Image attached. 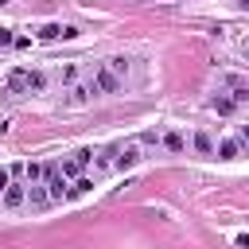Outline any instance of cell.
I'll use <instances>...</instances> for the list:
<instances>
[{
	"mask_svg": "<svg viewBox=\"0 0 249 249\" xmlns=\"http://www.w3.org/2000/svg\"><path fill=\"white\" fill-rule=\"evenodd\" d=\"M43 187H47V195L58 202V198H66V175L54 167V163H43Z\"/></svg>",
	"mask_w": 249,
	"mask_h": 249,
	"instance_id": "obj_1",
	"label": "cell"
},
{
	"mask_svg": "<svg viewBox=\"0 0 249 249\" xmlns=\"http://www.w3.org/2000/svg\"><path fill=\"white\" fill-rule=\"evenodd\" d=\"M23 202H27V183H8V187H4V206L16 210V206H23Z\"/></svg>",
	"mask_w": 249,
	"mask_h": 249,
	"instance_id": "obj_2",
	"label": "cell"
},
{
	"mask_svg": "<svg viewBox=\"0 0 249 249\" xmlns=\"http://www.w3.org/2000/svg\"><path fill=\"white\" fill-rule=\"evenodd\" d=\"M78 35V27H70V23H47V27H39V39H74Z\"/></svg>",
	"mask_w": 249,
	"mask_h": 249,
	"instance_id": "obj_3",
	"label": "cell"
},
{
	"mask_svg": "<svg viewBox=\"0 0 249 249\" xmlns=\"http://www.w3.org/2000/svg\"><path fill=\"white\" fill-rule=\"evenodd\" d=\"M93 86H97V89H105V93H117V89H121V78H117L109 66H101V70L93 74Z\"/></svg>",
	"mask_w": 249,
	"mask_h": 249,
	"instance_id": "obj_4",
	"label": "cell"
},
{
	"mask_svg": "<svg viewBox=\"0 0 249 249\" xmlns=\"http://www.w3.org/2000/svg\"><path fill=\"white\" fill-rule=\"evenodd\" d=\"M117 152H121V156H117V163H113V167H121V171H124V167L140 163V144H124V148H117Z\"/></svg>",
	"mask_w": 249,
	"mask_h": 249,
	"instance_id": "obj_5",
	"label": "cell"
},
{
	"mask_svg": "<svg viewBox=\"0 0 249 249\" xmlns=\"http://www.w3.org/2000/svg\"><path fill=\"white\" fill-rule=\"evenodd\" d=\"M27 202H31V206H47V202H51L47 187H43V183H27Z\"/></svg>",
	"mask_w": 249,
	"mask_h": 249,
	"instance_id": "obj_6",
	"label": "cell"
},
{
	"mask_svg": "<svg viewBox=\"0 0 249 249\" xmlns=\"http://www.w3.org/2000/svg\"><path fill=\"white\" fill-rule=\"evenodd\" d=\"M226 86L233 89V101H249V82H245V78L230 74V78H226Z\"/></svg>",
	"mask_w": 249,
	"mask_h": 249,
	"instance_id": "obj_7",
	"label": "cell"
},
{
	"mask_svg": "<svg viewBox=\"0 0 249 249\" xmlns=\"http://www.w3.org/2000/svg\"><path fill=\"white\" fill-rule=\"evenodd\" d=\"M86 191H93V179H86V175H78V179H74V187H66V198H82Z\"/></svg>",
	"mask_w": 249,
	"mask_h": 249,
	"instance_id": "obj_8",
	"label": "cell"
},
{
	"mask_svg": "<svg viewBox=\"0 0 249 249\" xmlns=\"http://www.w3.org/2000/svg\"><path fill=\"white\" fill-rule=\"evenodd\" d=\"M8 89H12V93H23V89H27V70H12V74H8Z\"/></svg>",
	"mask_w": 249,
	"mask_h": 249,
	"instance_id": "obj_9",
	"label": "cell"
},
{
	"mask_svg": "<svg viewBox=\"0 0 249 249\" xmlns=\"http://www.w3.org/2000/svg\"><path fill=\"white\" fill-rule=\"evenodd\" d=\"M214 152H218L222 160H237V152H241V144H237V140H222V144H214Z\"/></svg>",
	"mask_w": 249,
	"mask_h": 249,
	"instance_id": "obj_10",
	"label": "cell"
},
{
	"mask_svg": "<svg viewBox=\"0 0 249 249\" xmlns=\"http://www.w3.org/2000/svg\"><path fill=\"white\" fill-rule=\"evenodd\" d=\"M195 148H198L202 156H214V136H210V132H195Z\"/></svg>",
	"mask_w": 249,
	"mask_h": 249,
	"instance_id": "obj_11",
	"label": "cell"
},
{
	"mask_svg": "<svg viewBox=\"0 0 249 249\" xmlns=\"http://www.w3.org/2000/svg\"><path fill=\"white\" fill-rule=\"evenodd\" d=\"M58 171H62V175H66V179H70V175H74V179H78V175H82V171H86V167H82V163H78V160H62V167H58Z\"/></svg>",
	"mask_w": 249,
	"mask_h": 249,
	"instance_id": "obj_12",
	"label": "cell"
},
{
	"mask_svg": "<svg viewBox=\"0 0 249 249\" xmlns=\"http://www.w3.org/2000/svg\"><path fill=\"white\" fill-rule=\"evenodd\" d=\"M23 175L27 183H43V163H23Z\"/></svg>",
	"mask_w": 249,
	"mask_h": 249,
	"instance_id": "obj_13",
	"label": "cell"
},
{
	"mask_svg": "<svg viewBox=\"0 0 249 249\" xmlns=\"http://www.w3.org/2000/svg\"><path fill=\"white\" fill-rule=\"evenodd\" d=\"M163 144H167L171 152H183V148H187V140H183L179 132H167V136H163Z\"/></svg>",
	"mask_w": 249,
	"mask_h": 249,
	"instance_id": "obj_14",
	"label": "cell"
},
{
	"mask_svg": "<svg viewBox=\"0 0 249 249\" xmlns=\"http://www.w3.org/2000/svg\"><path fill=\"white\" fill-rule=\"evenodd\" d=\"M233 105H237L233 97H214V109H218V113H233Z\"/></svg>",
	"mask_w": 249,
	"mask_h": 249,
	"instance_id": "obj_15",
	"label": "cell"
},
{
	"mask_svg": "<svg viewBox=\"0 0 249 249\" xmlns=\"http://www.w3.org/2000/svg\"><path fill=\"white\" fill-rule=\"evenodd\" d=\"M12 43H16V35H12L8 27H0V47H12Z\"/></svg>",
	"mask_w": 249,
	"mask_h": 249,
	"instance_id": "obj_16",
	"label": "cell"
},
{
	"mask_svg": "<svg viewBox=\"0 0 249 249\" xmlns=\"http://www.w3.org/2000/svg\"><path fill=\"white\" fill-rule=\"evenodd\" d=\"M8 183H12V175H8V167H0V191H4Z\"/></svg>",
	"mask_w": 249,
	"mask_h": 249,
	"instance_id": "obj_17",
	"label": "cell"
},
{
	"mask_svg": "<svg viewBox=\"0 0 249 249\" xmlns=\"http://www.w3.org/2000/svg\"><path fill=\"white\" fill-rule=\"evenodd\" d=\"M237 144H245V148H249V124L241 128V136H237Z\"/></svg>",
	"mask_w": 249,
	"mask_h": 249,
	"instance_id": "obj_18",
	"label": "cell"
},
{
	"mask_svg": "<svg viewBox=\"0 0 249 249\" xmlns=\"http://www.w3.org/2000/svg\"><path fill=\"white\" fill-rule=\"evenodd\" d=\"M4 4H8V0H0V8H4Z\"/></svg>",
	"mask_w": 249,
	"mask_h": 249,
	"instance_id": "obj_19",
	"label": "cell"
}]
</instances>
